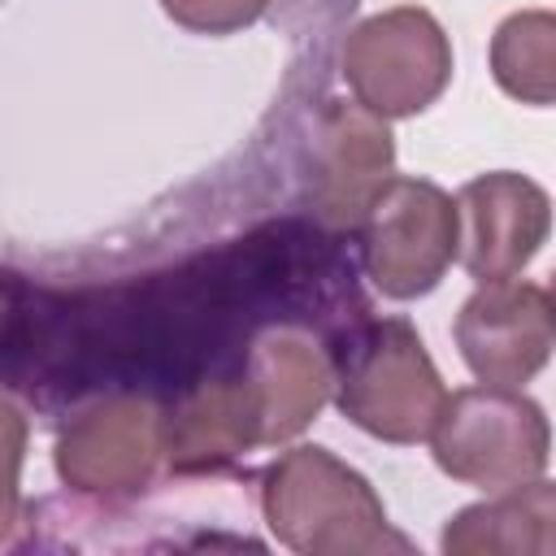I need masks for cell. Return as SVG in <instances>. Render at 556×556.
<instances>
[{
    "label": "cell",
    "instance_id": "cell-1",
    "mask_svg": "<svg viewBox=\"0 0 556 556\" xmlns=\"http://www.w3.org/2000/svg\"><path fill=\"white\" fill-rule=\"evenodd\" d=\"M261 517L269 534L300 556H374L408 547L391 534L387 504L374 482L317 443L287 447L265 465Z\"/></svg>",
    "mask_w": 556,
    "mask_h": 556
},
{
    "label": "cell",
    "instance_id": "cell-2",
    "mask_svg": "<svg viewBox=\"0 0 556 556\" xmlns=\"http://www.w3.org/2000/svg\"><path fill=\"white\" fill-rule=\"evenodd\" d=\"M330 395L339 413L369 439L413 447L430 434L447 387L421 334L404 317H382L365 321L348 339Z\"/></svg>",
    "mask_w": 556,
    "mask_h": 556
},
{
    "label": "cell",
    "instance_id": "cell-3",
    "mask_svg": "<svg viewBox=\"0 0 556 556\" xmlns=\"http://www.w3.org/2000/svg\"><path fill=\"white\" fill-rule=\"evenodd\" d=\"M434 465L465 486L504 491L547 473L552 426L539 400L521 387H460L443 395V408L430 426Z\"/></svg>",
    "mask_w": 556,
    "mask_h": 556
},
{
    "label": "cell",
    "instance_id": "cell-4",
    "mask_svg": "<svg viewBox=\"0 0 556 556\" xmlns=\"http://www.w3.org/2000/svg\"><path fill=\"white\" fill-rule=\"evenodd\" d=\"M452 70V39L421 4H395L361 17L339 48V74L352 100L382 122L426 113L447 91Z\"/></svg>",
    "mask_w": 556,
    "mask_h": 556
},
{
    "label": "cell",
    "instance_id": "cell-5",
    "mask_svg": "<svg viewBox=\"0 0 556 556\" xmlns=\"http://www.w3.org/2000/svg\"><path fill=\"white\" fill-rule=\"evenodd\" d=\"M361 261L387 300L430 295L456 261V204L430 178L391 174L361 217Z\"/></svg>",
    "mask_w": 556,
    "mask_h": 556
},
{
    "label": "cell",
    "instance_id": "cell-6",
    "mask_svg": "<svg viewBox=\"0 0 556 556\" xmlns=\"http://www.w3.org/2000/svg\"><path fill=\"white\" fill-rule=\"evenodd\" d=\"M52 465L87 500L139 495L165 465V408L135 391L100 395L61 426Z\"/></svg>",
    "mask_w": 556,
    "mask_h": 556
},
{
    "label": "cell",
    "instance_id": "cell-7",
    "mask_svg": "<svg viewBox=\"0 0 556 556\" xmlns=\"http://www.w3.org/2000/svg\"><path fill=\"white\" fill-rule=\"evenodd\" d=\"M456 348L465 369L491 387L534 382L556 348V308L547 287L517 278L478 282L456 313Z\"/></svg>",
    "mask_w": 556,
    "mask_h": 556
},
{
    "label": "cell",
    "instance_id": "cell-8",
    "mask_svg": "<svg viewBox=\"0 0 556 556\" xmlns=\"http://www.w3.org/2000/svg\"><path fill=\"white\" fill-rule=\"evenodd\" d=\"M395 174L391 126L356 100H330L313 126L304 165V204L330 230L361 226L369 200Z\"/></svg>",
    "mask_w": 556,
    "mask_h": 556
},
{
    "label": "cell",
    "instance_id": "cell-9",
    "mask_svg": "<svg viewBox=\"0 0 556 556\" xmlns=\"http://www.w3.org/2000/svg\"><path fill=\"white\" fill-rule=\"evenodd\" d=\"M456 261L473 282L517 278L547 243L552 200L517 169H491L456 191Z\"/></svg>",
    "mask_w": 556,
    "mask_h": 556
},
{
    "label": "cell",
    "instance_id": "cell-10",
    "mask_svg": "<svg viewBox=\"0 0 556 556\" xmlns=\"http://www.w3.org/2000/svg\"><path fill=\"white\" fill-rule=\"evenodd\" d=\"M261 400L252 378H204L165 413V465L213 473L261 447Z\"/></svg>",
    "mask_w": 556,
    "mask_h": 556
},
{
    "label": "cell",
    "instance_id": "cell-11",
    "mask_svg": "<svg viewBox=\"0 0 556 556\" xmlns=\"http://www.w3.org/2000/svg\"><path fill=\"white\" fill-rule=\"evenodd\" d=\"M248 378L261 400V434L269 447H278L317 421L334 387V365L308 330L274 326L252 343Z\"/></svg>",
    "mask_w": 556,
    "mask_h": 556
},
{
    "label": "cell",
    "instance_id": "cell-12",
    "mask_svg": "<svg viewBox=\"0 0 556 556\" xmlns=\"http://www.w3.org/2000/svg\"><path fill=\"white\" fill-rule=\"evenodd\" d=\"M439 547L447 556H552L556 486L543 478L486 491V500L447 517Z\"/></svg>",
    "mask_w": 556,
    "mask_h": 556
},
{
    "label": "cell",
    "instance_id": "cell-13",
    "mask_svg": "<svg viewBox=\"0 0 556 556\" xmlns=\"http://www.w3.org/2000/svg\"><path fill=\"white\" fill-rule=\"evenodd\" d=\"M491 78L504 96L530 109H547L556 100V17L547 9H521L495 26Z\"/></svg>",
    "mask_w": 556,
    "mask_h": 556
},
{
    "label": "cell",
    "instance_id": "cell-14",
    "mask_svg": "<svg viewBox=\"0 0 556 556\" xmlns=\"http://www.w3.org/2000/svg\"><path fill=\"white\" fill-rule=\"evenodd\" d=\"M22 460H26V417L0 395V547L13 543L22 521Z\"/></svg>",
    "mask_w": 556,
    "mask_h": 556
},
{
    "label": "cell",
    "instance_id": "cell-15",
    "mask_svg": "<svg viewBox=\"0 0 556 556\" xmlns=\"http://www.w3.org/2000/svg\"><path fill=\"white\" fill-rule=\"evenodd\" d=\"M274 0H161L165 17L191 35H239L269 13Z\"/></svg>",
    "mask_w": 556,
    "mask_h": 556
}]
</instances>
